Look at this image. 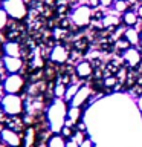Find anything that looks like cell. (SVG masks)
I'll return each mask as SVG.
<instances>
[{
	"mask_svg": "<svg viewBox=\"0 0 142 147\" xmlns=\"http://www.w3.org/2000/svg\"><path fill=\"white\" fill-rule=\"evenodd\" d=\"M87 5L92 8V9H98L101 5H99V0H87Z\"/></svg>",
	"mask_w": 142,
	"mask_h": 147,
	"instance_id": "obj_34",
	"label": "cell"
},
{
	"mask_svg": "<svg viewBox=\"0 0 142 147\" xmlns=\"http://www.w3.org/2000/svg\"><path fill=\"white\" fill-rule=\"evenodd\" d=\"M80 146H81V147H96V144L93 142V140H92L90 136H87V138H86V140L81 142Z\"/></svg>",
	"mask_w": 142,
	"mask_h": 147,
	"instance_id": "obj_32",
	"label": "cell"
},
{
	"mask_svg": "<svg viewBox=\"0 0 142 147\" xmlns=\"http://www.w3.org/2000/svg\"><path fill=\"white\" fill-rule=\"evenodd\" d=\"M75 129L78 132H82V133H87V124L84 123V119H81V121H78L75 124Z\"/></svg>",
	"mask_w": 142,
	"mask_h": 147,
	"instance_id": "obj_31",
	"label": "cell"
},
{
	"mask_svg": "<svg viewBox=\"0 0 142 147\" xmlns=\"http://www.w3.org/2000/svg\"><path fill=\"white\" fill-rule=\"evenodd\" d=\"M92 14H93V9H92L87 3L78 5V6L70 12L72 25H75L76 28H80V29L90 26V23H92Z\"/></svg>",
	"mask_w": 142,
	"mask_h": 147,
	"instance_id": "obj_2",
	"label": "cell"
},
{
	"mask_svg": "<svg viewBox=\"0 0 142 147\" xmlns=\"http://www.w3.org/2000/svg\"><path fill=\"white\" fill-rule=\"evenodd\" d=\"M121 22H122V25L125 28H136L137 23H139V17H137L135 9L130 8L121 16Z\"/></svg>",
	"mask_w": 142,
	"mask_h": 147,
	"instance_id": "obj_13",
	"label": "cell"
},
{
	"mask_svg": "<svg viewBox=\"0 0 142 147\" xmlns=\"http://www.w3.org/2000/svg\"><path fill=\"white\" fill-rule=\"evenodd\" d=\"M104 16H105V12H104V9H93V14H92V22H99L101 23V20L104 18Z\"/></svg>",
	"mask_w": 142,
	"mask_h": 147,
	"instance_id": "obj_28",
	"label": "cell"
},
{
	"mask_svg": "<svg viewBox=\"0 0 142 147\" xmlns=\"http://www.w3.org/2000/svg\"><path fill=\"white\" fill-rule=\"evenodd\" d=\"M21 48L15 40H9L3 45V55L5 57H20Z\"/></svg>",
	"mask_w": 142,
	"mask_h": 147,
	"instance_id": "obj_14",
	"label": "cell"
},
{
	"mask_svg": "<svg viewBox=\"0 0 142 147\" xmlns=\"http://www.w3.org/2000/svg\"><path fill=\"white\" fill-rule=\"evenodd\" d=\"M139 46H142V29L139 31Z\"/></svg>",
	"mask_w": 142,
	"mask_h": 147,
	"instance_id": "obj_40",
	"label": "cell"
},
{
	"mask_svg": "<svg viewBox=\"0 0 142 147\" xmlns=\"http://www.w3.org/2000/svg\"><path fill=\"white\" fill-rule=\"evenodd\" d=\"M113 3H115V0H99V5L102 8H112Z\"/></svg>",
	"mask_w": 142,
	"mask_h": 147,
	"instance_id": "obj_33",
	"label": "cell"
},
{
	"mask_svg": "<svg viewBox=\"0 0 142 147\" xmlns=\"http://www.w3.org/2000/svg\"><path fill=\"white\" fill-rule=\"evenodd\" d=\"M125 38L131 43V46H139V31L136 29V28H125L124 29V35Z\"/></svg>",
	"mask_w": 142,
	"mask_h": 147,
	"instance_id": "obj_17",
	"label": "cell"
},
{
	"mask_svg": "<svg viewBox=\"0 0 142 147\" xmlns=\"http://www.w3.org/2000/svg\"><path fill=\"white\" fill-rule=\"evenodd\" d=\"M136 14H137V17H139V20H142V5H137Z\"/></svg>",
	"mask_w": 142,
	"mask_h": 147,
	"instance_id": "obj_37",
	"label": "cell"
},
{
	"mask_svg": "<svg viewBox=\"0 0 142 147\" xmlns=\"http://www.w3.org/2000/svg\"><path fill=\"white\" fill-rule=\"evenodd\" d=\"M67 107L69 104L64 100H57L52 101V104L49 106L48 113H46V119H48L49 129L52 133H60L61 127L66 124L67 119Z\"/></svg>",
	"mask_w": 142,
	"mask_h": 147,
	"instance_id": "obj_1",
	"label": "cell"
},
{
	"mask_svg": "<svg viewBox=\"0 0 142 147\" xmlns=\"http://www.w3.org/2000/svg\"><path fill=\"white\" fill-rule=\"evenodd\" d=\"M2 63L8 74H20L23 67V60L20 57H3Z\"/></svg>",
	"mask_w": 142,
	"mask_h": 147,
	"instance_id": "obj_11",
	"label": "cell"
},
{
	"mask_svg": "<svg viewBox=\"0 0 142 147\" xmlns=\"http://www.w3.org/2000/svg\"><path fill=\"white\" fill-rule=\"evenodd\" d=\"M0 84H3V77H2V74H0Z\"/></svg>",
	"mask_w": 142,
	"mask_h": 147,
	"instance_id": "obj_42",
	"label": "cell"
},
{
	"mask_svg": "<svg viewBox=\"0 0 142 147\" xmlns=\"http://www.w3.org/2000/svg\"><path fill=\"white\" fill-rule=\"evenodd\" d=\"M92 94H93V90H92L90 84H81V86H80V89L76 90L75 96H73V98L70 100L69 106L86 109V107H87V103H89V98L92 96Z\"/></svg>",
	"mask_w": 142,
	"mask_h": 147,
	"instance_id": "obj_7",
	"label": "cell"
},
{
	"mask_svg": "<svg viewBox=\"0 0 142 147\" xmlns=\"http://www.w3.org/2000/svg\"><path fill=\"white\" fill-rule=\"evenodd\" d=\"M89 38L87 37H81V38H76L75 41H73V49L78 51V52H86L87 49H89Z\"/></svg>",
	"mask_w": 142,
	"mask_h": 147,
	"instance_id": "obj_20",
	"label": "cell"
},
{
	"mask_svg": "<svg viewBox=\"0 0 142 147\" xmlns=\"http://www.w3.org/2000/svg\"><path fill=\"white\" fill-rule=\"evenodd\" d=\"M0 140L6 147H21L23 146V138L20 133L15 132L11 127H5L0 130Z\"/></svg>",
	"mask_w": 142,
	"mask_h": 147,
	"instance_id": "obj_8",
	"label": "cell"
},
{
	"mask_svg": "<svg viewBox=\"0 0 142 147\" xmlns=\"http://www.w3.org/2000/svg\"><path fill=\"white\" fill-rule=\"evenodd\" d=\"M66 89H67L66 84H63V83H57V84H55V87H54V90H52V94H54V96H55L57 100H64Z\"/></svg>",
	"mask_w": 142,
	"mask_h": 147,
	"instance_id": "obj_25",
	"label": "cell"
},
{
	"mask_svg": "<svg viewBox=\"0 0 142 147\" xmlns=\"http://www.w3.org/2000/svg\"><path fill=\"white\" fill-rule=\"evenodd\" d=\"M75 133H76L75 126H69V124H64V126L61 127V130H60V135H61L66 141L72 140V138L75 136Z\"/></svg>",
	"mask_w": 142,
	"mask_h": 147,
	"instance_id": "obj_22",
	"label": "cell"
},
{
	"mask_svg": "<svg viewBox=\"0 0 142 147\" xmlns=\"http://www.w3.org/2000/svg\"><path fill=\"white\" fill-rule=\"evenodd\" d=\"M112 9L113 12H118V14H122L127 11V9H130V6H128V3L125 2V0H115V3L112 5Z\"/></svg>",
	"mask_w": 142,
	"mask_h": 147,
	"instance_id": "obj_23",
	"label": "cell"
},
{
	"mask_svg": "<svg viewBox=\"0 0 142 147\" xmlns=\"http://www.w3.org/2000/svg\"><path fill=\"white\" fill-rule=\"evenodd\" d=\"M125 2L128 3V6H130V8H135L136 5H139V2H137V0H125Z\"/></svg>",
	"mask_w": 142,
	"mask_h": 147,
	"instance_id": "obj_38",
	"label": "cell"
},
{
	"mask_svg": "<svg viewBox=\"0 0 142 147\" xmlns=\"http://www.w3.org/2000/svg\"><path fill=\"white\" fill-rule=\"evenodd\" d=\"M0 107L8 117H18L23 112V100L20 95H3Z\"/></svg>",
	"mask_w": 142,
	"mask_h": 147,
	"instance_id": "obj_3",
	"label": "cell"
},
{
	"mask_svg": "<svg viewBox=\"0 0 142 147\" xmlns=\"http://www.w3.org/2000/svg\"><path fill=\"white\" fill-rule=\"evenodd\" d=\"M0 55H3V46H0Z\"/></svg>",
	"mask_w": 142,
	"mask_h": 147,
	"instance_id": "obj_43",
	"label": "cell"
},
{
	"mask_svg": "<svg viewBox=\"0 0 142 147\" xmlns=\"http://www.w3.org/2000/svg\"><path fill=\"white\" fill-rule=\"evenodd\" d=\"M2 8L6 11L9 17L15 18V20H21L27 16V6L25 0H3Z\"/></svg>",
	"mask_w": 142,
	"mask_h": 147,
	"instance_id": "obj_4",
	"label": "cell"
},
{
	"mask_svg": "<svg viewBox=\"0 0 142 147\" xmlns=\"http://www.w3.org/2000/svg\"><path fill=\"white\" fill-rule=\"evenodd\" d=\"M136 106H137V109H139V110H141V113H142V96L136 100Z\"/></svg>",
	"mask_w": 142,
	"mask_h": 147,
	"instance_id": "obj_39",
	"label": "cell"
},
{
	"mask_svg": "<svg viewBox=\"0 0 142 147\" xmlns=\"http://www.w3.org/2000/svg\"><path fill=\"white\" fill-rule=\"evenodd\" d=\"M58 12H60V14L69 12V6H66V5H63V6H58Z\"/></svg>",
	"mask_w": 142,
	"mask_h": 147,
	"instance_id": "obj_36",
	"label": "cell"
},
{
	"mask_svg": "<svg viewBox=\"0 0 142 147\" xmlns=\"http://www.w3.org/2000/svg\"><path fill=\"white\" fill-rule=\"evenodd\" d=\"M46 146L48 147H66V140L60 133H52L48 138V141H46Z\"/></svg>",
	"mask_w": 142,
	"mask_h": 147,
	"instance_id": "obj_18",
	"label": "cell"
},
{
	"mask_svg": "<svg viewBox=\"0 0 142 147\" xmlns=\"http://www.w3.org/2000/svg\"><path fill=\"white\" fill-rule=\"evenodd\" d=\"M35 144H37V130L34 127H27L25 130L23 146H25V147H34Z\"/></svg>",
	"mask_w": 142,
	"mask_h": 147,
	"instance_id": "obj_16",
	"label": "cell"
},
{
	"mask_svg": "<svg viewBox=\"0 0 142 147\" xmlns=\"http://www.w3.org/2000/svg\"><path fill=\"white\" fill-rule=\"evenodd\" d=\"M115 48H116V51H119V52H125L127 49L131 48V43L128 41L125 37H121V38H118L116 41H115Z\"/></svg>",
	"mask_w": 142,
	"mask_h": 147,
	"instance_id": "obj_24",
	"label": "cell"
},
{
	"mask_svg": "<svg viewBox=\"0 0 142 147\" xmlns=\"http://www.w3.org/2000/svg\"><path fill=\"white\" fill-rule=\"evenodd\" d=\"M121 66H122V63L118 64L115 58L110 60V61H107V63H105V66H104V69H105V75H116Z\"/></svg>",
	"mask_w": 142,
	"mask_h": 147,
	"instance_id": "obj_21",
	"label": "cell"
},
{
	"mask_svg": "<svg viewBox=\"0 0 142 147\" xmlns=\"http://www.w3.org/2000/svg\"><path fill=\"white\" fill-rule=\"evenodd\" d=\"M80 86H81V84H73V83L67 86V89H66V95H64V101H66L67 104L70 103V100L73 98V96H75L76 90L80 89Z\"/></svg>",
	"mask_w": 142,
	"mask_h": 147,
	"instance_id": "obj_26",
	"label": "cell"
},
{
	"mask_svg": "<svg viewBox=\"0 0 142 147\" xmlns=\"http://www.w3.org/2000/svg\"><path fill=\"white\" fill-rule=\"evenodd\" d=\"M118 83H119V81H118L116 75H105V77L102 78V86H104V89L109 90L110 94H115L113 89L116 87Z\"/></svg>",
	"mask_w": 142,
	"mask_h": 147,
	"instance_id": "obj_19",
	"label": "cell"
},
{
	"mask_svg": "<svg viewBox=\"0 0 142 147\" xmlns=\"http://www.w3.org/2000/svg\"><path fill=\"white\" fill-rule=\"evenodd\" d=\"M82 115H84V109L82 107H73V106H69L67 107L66 124H69V126H75L78 121L82 119Z\"/></svg>",
	"mask_w": 142,
	"mask_h": 147,
	"instance_id": "obj_12",
	"label": "cell"
},
{
	"mask_svg": "<svg viewBox=\"0 0 142 147\" xmlns=\"http://www.w3.org/2000/svg\"><path fill=\"white\" fill-rule=\"evenodd\" d=\"M0 109H2V107H0Z\"/></svg>",
	"mask_w": 142,
	"mask_h": 147,
	"instance_id": "obj_44",
	"label": "cell"
},
{
	"mask_svg": "<svg viewBox=\"0 0 142 147\" xmlns=\"http://www.w3.org/2000/svg\"><path fill=\"white\" fill-rule=\"evenodd\" d=\"M70 26H72L70 17H63L61 20H60V28H61V29H69Z\"/></svg>",
	"mask_w": 142,
	"mask_h": 147,
	"instance_id": "obj_30",
	"label": "cell"
},
{
	"mask_svg": "<svg viewBox=\"0 0 142 147\" xmlns=\"http://www.w3.org/2000/svg\"><path fill=\"white\" fill-rule=\"evenodd\" d=\"M75 75L80 80H89L93 75V66L90 60H80L75 64Z\"/></svg>",
	"mask_w": 142,
	"mask_h": 147,
	"instance_id": "obj_10",
	"label": "cell"
},
{
	"mask_svg": "<svg viewBox=\"0 0 142 147\" xmlns=\"http://www.w3.org/2000/svg\"><path fill=\"white\" fill-rule=\"evenodd\" d=\"M137 72H139V74H142V63H141V66L137 67Z\"/></svg>",
	"mask_w": 142,
	"mask_h": 147,
	"instance_id": "obj_41",
	"label": "cell"
},
{
	"mask_svg": "<svg viewBox=\"0 0 142 147\" xmlns=\"http://www.w3.org/2000/svg\"><path fill=\"white\" fill-rule=\"evenodd\" d=\"M8 18H9V16L6 14V11L3 8H0V31L5 29V26L8 25Z\"/></svg>",
	"mask_w": 142,
	"mask_h": 147,
	"instance_id": "obj_29",
	"label": "cell"
},
{
	"mask_svg": "<svg viewBox=\"0 0 142 147\" xmlns=\"http://www.w3.org/2000/svg\"><path fill=\"white\" fill-rule=\"evenodd\" d=\"M3 92L5 95H18L25 87V78H23L20 74H8L6 77L3 78Z\"/></svg>",
	"mask_w": 142,
	"mask_h": 147,
	"instance_id": "obj_5",
	"label": "cell"
},
{
	"mask_svg": "<svg viewBox=\"0 0 142 147\" xmlns=\"http://www.w3.org/2000/svg\"><path fill=\"white\" fill-rule=\"evenodd\" d=\"M121 60H122V64L125 67L137 71V67H139L141 63H142V54H141L139 48L131 46L130 49H127L125 52L121 54Z\"/></svg>",
	"mask_w": 142,
	"mask_h": 147,
	"instance_id": "obj_6",
	"label": "cell"
},
{
	"mask_svg": "<svg viewBox=\"0 0 142 147\" xmlns=\"http://www.w3.org/2000/svg\"><path fill=\"white\" fill-rule=\"evenodd\" d=\"M95 78V80H102V78L105 77V69L104 66H99V67H93V75H92Z\"/></svg>",
	"mask_w": 142,
	"mask_h": 147,
	"instance_id": "obj_27",
	"label": "cell"
},
{
	"mask_svg": "<svg viewBox=\"0 0 142 147\" xmlns=\"http://www.w3.org/2000/svg\"><path fill=\"white\" fill-rule=\"evenodd\" d=\"M66 147H81V146L78 144L75 140H67L66 141Z\"/></svg>",
	"mask_w": 142,
	"mask_h": 147,
	"instance_id": "obj_35",
	"label": "cell"
},
{
	"mask_svg": "<svg viewBox=\"0 0 142 147\" xmlns=\"http://www.w3.org/2000/svg\"><path fill=\"white\" fill-rule=\"evenodd\" d=\"M69 57H70V52L67 51V48L64 45H55L49 54L50 61L55 64H64L69 60Z\"/></svg>",
	"mask_w": 142,
	"mask_h": 147,
	"instance_id": "obj_9",
	"label": "cell"
},
{
	"mask_svg": "<svg viewBox=\"0 0 142 147\" xmlns=\"http://www.w3.org/2000/svg\"><path fill=\"white\" fill-rule=\"evenodd\" d=\"M121 25H122L121 18L116 17L115 14H105L104 18L101 20V28H102V29H109V28H118V26H121Z\"/></svg>",
	"mask_w": 142,
	"mask_h": 147,
	"instance_id": "obj_15",
	"label": "cell"
}]
</instances>
